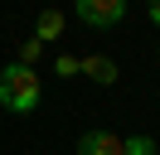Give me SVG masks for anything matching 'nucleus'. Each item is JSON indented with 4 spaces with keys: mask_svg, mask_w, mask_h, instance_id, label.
Returning a JSON list of instances; mask_svg holds the SVG:
<instances>
[{
    "mask_svg": "<svg viewBox=\"0 0 160 155\" xmlns=\"http://www.w3.org/2000/svg\"><path fill=\"white\" fill-rule=\"evenodd\" d=\"M53 73H58V78H78V73H82V58L58 53V58H53Z\"/></svg>",
    "mask_w": 160,
    "mask_h": 155,
    "instance_id": "obj_7",
    "label": "nucleus"
},
{
    "mask_svg": "<svg viewBox=\"0 0 160 155\" xmlns=\"http://www.w3.org/2000/svg\"><path fill=\"white\" fill-rule=\"evenodd\" d=\"M39 78H34V68L24 63H10L5 73H0V102L10 107V112H34L39 107Z\"/></svg>",
    "mask_w": 160,
    "mask_h": 155,
    "instance_id": "obj_1",
    "label": "nucleus"
},
{
    "mask_svg": "<svg viewBox=\"0 0 160 155\" xmlns=\"http://www.w3.org/2000/svg\"><path fill=\"white\" fill-rule=\"evenodd\" d=\"M63 24H68V19H63V10H39L34 39H39V44H49V39H58V34H63Z\"/></svg>",
    "mask_w": 160,
    "mask_h": 155,
    "instance_id": "obj_5",
    "label": "nucleus"
},
{
    "mask_svg": "<svg viewBox=\"0 0 160 155\" xmlns=\"http://www.w3.org/2000/svg\"><path fill=\"white\" fill-rule=\"evenodd\" d=\"M82 73H88L92 82H117V63H112L107 53H88L82 58Z\"/></svg>",
    "mask_w": 160,
    "mask_h": 155,
    "instance_id": "obj_4",
    "label": "nucleus"
},
{
    "mask_svg": "<svg viewBox=\"0 0 160 155\" xmlns=\"http://www.w3.org/2000/svg\"><path fill=\"white\" fill-rule=\"evenodd\" d=\"M121 155H155L150 136H121Z\"/></svg>",
    "mask_w": 160,
    "mask_h": 155,
    "instance_id": "obj_6",
    "label": "nucleus"
},
{
    "mask_svg": "<svg viewBox=\"0 0 160 155\" xmlns=\"http://www.w3.org/2000/svg\"><path fill=\"white\" fill-rule=\"evenodd\" d=\"M78 155H121V136L117 131H88L78 141Z\"/></svg>",
    "mask_w": 160,
    "mask_h": 155,
    "instance_id": "obj_3",
    "label": "nucleus"
},
{
    "mask_svg": "<svg viewBox=\"0 0 160 155\" xmlns=\"http://www.w3.org/2000/svg\"><path fill=\"white\" fill-rule=\"evenodd\" d=\"M39 58H44V44H39V39H24V44H20V63H24V68H34Z\"/></svg>",
    "mask_w": 160,
    "mask_h": 155,
    "instance_id": "obj_8",
    "label": "nucleus"
},
{
    "mask_svg": "<svg viewBox=\"0 0 160 155\" xmlns=\"http://www.w3.org/2000/svg\"><path fill=\"white\" fill-rule=\"evenodd\" d=\"M150 24H160V0H155V5H150Z\"/></svg>",
    "mask_w": 160,
    "mask_h": 155,
    "instance_id": "obj_9",
    "label": "nucleus"
},
{
    "mask_svg": "<svg viewBox=\"0 0 160 155\" xmlns=\"http://www.w3.org/2000/svg\"><path fill=\"white\" fill-rule=\"evenodd\" d=\"M78 19L92 29H112L126 19V0H78Z\"/></svg>",
    "mask_w": 160,
    "mask_h": 155,
    "instance_id": "obj_2",
    "label": "nucleus"
}]
</instances>
